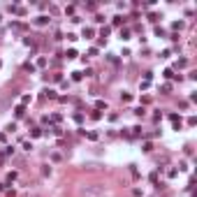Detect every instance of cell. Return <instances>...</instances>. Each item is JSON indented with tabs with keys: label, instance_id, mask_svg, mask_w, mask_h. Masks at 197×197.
<instances>
[{
	"label": "cell",
	"instance_id": "1",
	"mask_svg": "<svg viewBox=\"0 0 197 197\" xmlns=\"http://www.w3.org/2000/svg\"><path fill=\"white\" fill-rule=\"evenodd\" d=\"M79 195L81 197H109V193L102 186H86V188L79 190Z\"/></svg>",
	"mask_w": 197,
	"mask_h": 197
}]
</instances>
